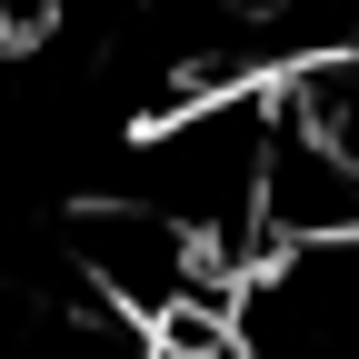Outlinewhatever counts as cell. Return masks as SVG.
Segmentation results:
<instances>
[{
  "instance_id": "6da1fadb",
  "label": "cell",
  "mask_w": 359,
  "mask_h": 359,
  "mask_svg": "<svg viewBox=\"0 0 359 359\" xmlns=\"http://www.w3.org/2000/svg\"><path fill=\"white\" fill-rule=\"evenodd\" d=\"M269 130H280V90H210L180 100L170 120L140 130L130 150V200H150L160 219L200 240L219 280H250L269 259L259 250V170H269Z\"/></svg>"
},
{
  "instance_id": "7a4b0ae2",
  "label": "cell",
  "mask_w": 359,
  "mask_h": 359,
  "mask_svg": "<svg viewBox=\"0 0 359 359\" xmlns=\"http://www.w3.org/2000/svg\"><path fill=\"white\" fill-rule=\"evenodd\" d=\"M70 269H80L90 309H110L130 330L170 320L180 299H230V280L200 259V240L180 230V219H160L150 200H130V190L70 210Z\"/></svg>"
},
{
  "instance_id": "3957f363",
  "label": "cell",
  "mask_w": 359,
  "mask_h": 359,
  "mask_svg": "<svg viewBox=\"0 0 359 359\" xmlns=\"http://www.w3.org/2000/svg\"><path fill=\"white\" fill-rule=\"evenodd\" d=\"M349 240H359V160L280 110L269 170H259V250L309 259V250H349Z\"/></svg>"
},
{
  "instance_id": "277c9868",
  "label": "cell",
  "mask_w": 359,
  "mask_h": 359,
  "mask_svg": "<svg viewBox=\"0 0 359 359\" xmlns=\"http://www.w3.org/2000/svg\"><path fill=\"white\" fill-rule=\"evenodd\" d=\"M140 359H259V349H250L240 299H180L170 320L140 330Z\"/></svg>"
},
{
  "instance_id": "5b68a950",
  "label": "cell",
  "mask_w": 359,
  "mask_h": 359,
  "mask_svg": "<svg viewBox=\"0 0 359 359\" xmlns=\"http://www.w3.org/2000/svg\"><path fill=\"white\" fill-rule=\"evenodd\" d=\"M0 30H11V0H0Z\"/></svg>"
}]
</instances>
